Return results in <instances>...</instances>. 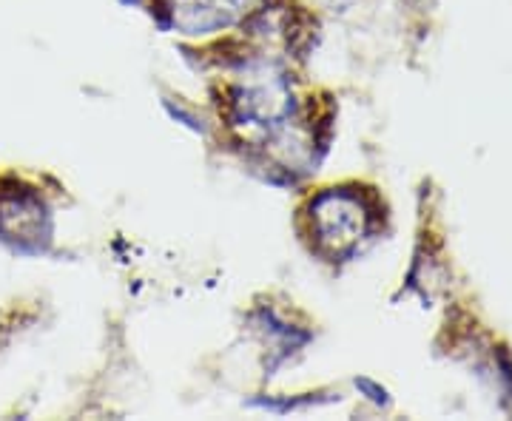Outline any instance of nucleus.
<instances>
[{"label": "nucleus", "mask_w": 512, "mask_h": 421, "mask_svg": "<svg viewBox=\"0 0 512 421\" xmlns=\"http://www.w3.org/2000/svg\"><path fill=\"white\" fill-rule=\"evenodd\" d=\"M259 0H168L174 23L188 35H208L251 15Z\"/></svg>", "instance_id": "obj_2"}, {"label": "nucleus", "mask_w": 512, "mask_h": 421, "mask_svg": "<svg viewBox=\"0 0 512 421\" xmlns=\"http://www.w3.org/2000/svg\"><path fill=\"white\" fill-rule=\"evenodd\" d=\"M291 109V89H288L285 77L271 69L248 74L245 83L239 86L237 100H234L237 123L251 131L282 129L285 120L291 117Z\"/></svg>", "instance_id": "obj_1"}, {"label": "nucleus", "mask_w": 512, "mask_h": 421, "mask_svg": "<svg viewBox=\"0 0 512 421\" xmlns=\"http://www.w3.org/2000/svg\"><path fill=\"white\" fill-rule=\"evenodd\" d=\"M319 242L330 251H342L362 231V217L356 205L345 197H322L313 208Z\"/></svg>", "instance_id": "obj_3"}]
</instances>
